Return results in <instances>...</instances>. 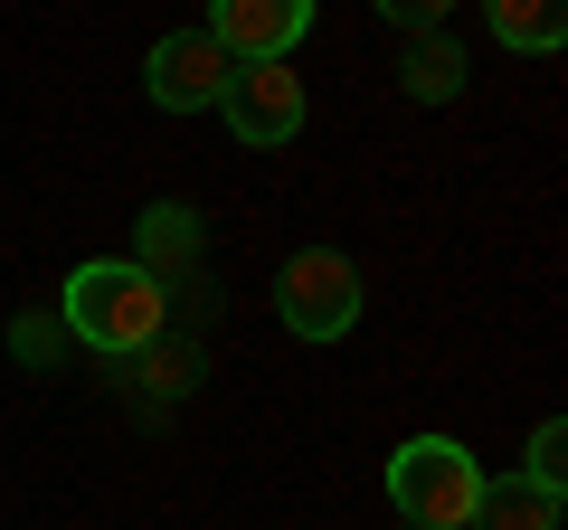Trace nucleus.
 <instances>
[{
    "label": "nucleus",
    "instance_id": "9",
    "mask_svg": "<svg viewBox=\"0 0 568 530\" xmlns=\"http://www.w3.org/2000/svg\"><path fill=\"white\" fill-rule=\"evenodd\" d=\"M474 530H559V483H530V473H503L474 502Z\"/></svg>",
    "mask_w": 568,
    "mask_h": 530
},
{
    "label": "nucleus",
    "instance_id": "14",
    "mask_svg": "<svg viewBox=\"0 0 568 530\" xmlns=\"http://www.w3.org/2000/svg\"><path fill=\"white\" fill-rule=\"evenodd\" d=\"M446 530H474V521H446Z\"/></svg>",
    "mask_w": 568,
    "mask_h": 530
},
{
    "label": "nucleus",
    "instance_id": "12",
    "mask_svg": "<svg viewBox=\"0 0 568 530\" xmlns=\"http://www.w3.org/2000/svg\"><path fill=\"white\" fill-rule=\"evenodd\" d=\"M530 483H568V427H559V417L530 436Z\"/></svg>",
    "mask_w": 568,
    "mask_h": 530
},
{
    "label": "nucleus",
    "instance_id": "1",
    "mask_svg": "<svg viewBox=\"0 0 568 530\" xmlns=\"http://www.w3.org/2000/svg\"><path fill=\"white\" fill-rule=\"evenodd\" d=\"M58 313H67V332H77L85 350H104V360H123V350H142L152 332H171V294L152 285L133 256L77 265V275H67V294H58Z\"/></svg>",
    "mask_w": 568,
    "mask_h": 530
},
{
    "label": "nucleus",
    "instance_id": "6",
    "mask_svg": "<svg viewBox=\"0 0 568 530\" xmlns=\"http://www.w3.org/2000/svg\"><path fill=\"white\" fill-rule=\"evenodd\" d=\"M313 29V0H209V39L227 58H294V39Z\"/></svg>",
    "mask_w": 568,
    "mask_h": 530
},
{
    "label": "nucleus",
    "instance_id": "13",
    "mask_svg": "<svg viewBox=\"0 0 568 530\" xmlns=\"http://www.w3.org/2000/svg\"><path fill=\"white\" fill-rule=\"evenodd\" d=\"M446 10H455V0H379V20H398L407 39H426V29H446Z\"/></svg>",
    "mask_w": 568,
    "mask_h": 530
},
{
    "label": "nucleus",
    "instance_id": "5",
    "mask_svg": "<svg viewBox=\"0 0 568 530\" xmlns=\"http://www.w3.org/2000/svg\"><path fill=\"white\" fill-rule=\"evenodd\" d=\"M227 67H237V58H227L209 29H171V39L142 58V85H152V104H162V114H209V104H219V85H227Z\"/></svg>",
    "mask_w": 568,
    "mask_h": 530
},
{
    "label": "nucleus",
    "instance_id": "3",
    "mask_svg": "<svg viewBox=\"0 0 568 530\" xmlns=\"http://www.w3.org/2000/svg\"><path fill=\"white\" fill-rule=\"evenodd\" d=\"M275 313H284L294 342H342L361 323V265L342 246H294L284 275H275Z\"/></svg>",
    "mask_w": 568,
    "mask_h": 530
},
{
    "label": "nucleus",
    "instance_id": "8",
    "mask_svg": "<svg viewBox=\"0 0 568 530\" xmlns=\"http://www.w3.org/2000/svg\"><path fill=\"white\" fill-rule=\"evenodd\" d=\"M123 379H142V398H190V379H200V332L190 323H171V332H152L142 350H123Z\"/></svg>",
    "mask_w": 568,
    "mask_h": 530
},
{
    "label": "nucleus",
    "instance_id": "4",
    "mask_svg": "<svg viewBox=\"0 0 568 530\" xmlns=\"http://www.w3.org/2000/svg\"><path fill=\"white\" fill-rule=\"evenodd\" d=\"M219 114H227V133H237L246 152H284L304 133V77L284 58H246V67H227Z\"/></svg>",
    "mask_w": 568,
    "mask_h": 530
},
{
    "label": "nucleus",
    "instance_id": "2",
    "mask_svg": "<svg viewBox=\"0 0 568 530\" xmlns=\"http://www.w3.org/2000/svg\"><path fill=\"white\" fill-rule=\"evenodd\" d=\"M388 502H398L417 530L474 521V502H484V465H474L455 436H407V446L388 455Z\"/></svg>",
    "mask_w": 568,
    "mask_h": 530
},
{
    "label": "nucleus",
    "instance_id": "7",
    "mask_svg": "<svg viewBox=\"0 0 568 530\" xmlns=\"http://www.w3.org/2000/svg\"><path fill=\"white\" fill-rule=\"evenodd\" d=\"M190 256H200V208H181V200L142 208V256H133V265L171 294V313L200 304V275H190Z\"/></svg>",
    "mask_w": 568,
    "mask_h": 530
},
{
    "label": "nucleus",
    "instance_id": "11",
    "mask_svg": "<svg viewBox=\"0 0 568 530\" xmlns=\"http://www.w3.org/2000/svg\"><path fill=\"white\" fill-rule=\"evenodd\" d=\"M484 20L503 48H521V58H549V48L568 39V0H484Z\"/></svg>",
    "mask_w": 568,
    "mask_h": 530
},
{
    "label": "nucleus",
    "instance_id": "10",
    "mask_svg": "<svg viewBox=\"0 0 568 530\" xmlns=\"http://www.w3.org/2000/svg\"><path fill=\"white\" fill-rule=\"evenodd\" d=\"M465 77H474V67H465V48H455L446 29L407 39V58H398V85H407L417 104H455V95H465Z\"/></svg>",
    "mask_w": 568,
    "mask_h": 530
}]
</instances>
